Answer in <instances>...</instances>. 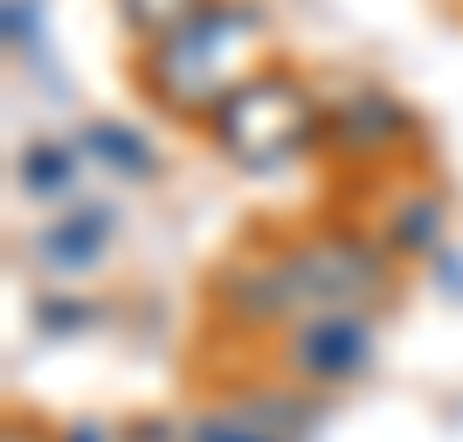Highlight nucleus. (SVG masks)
Returning <instances> with one entry per match:
<instances>
[{"instance_id": "nucleus-15", "label": "nucleus", "mask_w": 463, "mask_h": 442, "mask_svg": "<svg viewBox=\"0 0 463 442\" xmlns=\"http://www.w3.org/2000/svg\"><path fill=\"white\" fill-rule=\"evenodd\" d=\"M62 442H111V436H104L97 422H70V428H62Z\"/></svg>"}, {"instance_id": "nucleus-11", "label": "nucleus", "mask_w": 463, "mask_h": 442, "mask_svg": "<svg viewBox=\"0 0 463 442\" xmlns=\"http://www.w3.org/2000/svg\"><path fill=\"white\" fill-rule=\"evenodd\" d=\"M208 0H118V21H125V35H138L146 49L166 35H180L187 21H201Z\"/></svg>"}, {"instance_id": "nucleus-2", "label": "nucleus", "mask_w": 463, "mask_h": 442, "mask_svg": "<svg viewBox=\"0 0 463 442\" xmlns=\"http://www.w3.org/2000/svg\"><path fill=\"white\" fill-rule=\"evenodd\" d=\"M256 42H263V14L250 0H208L201 21L138 56V90L166 118H214L256 77Z\"/></svg>"}, {"instance_id": "nucleus-16", "label": "nucleus", "mask_w": 463, "mask_h": 442, "mask_svg": "<svg viewBox=\"0 0 463 442\" xmlns=\"http://www.w3.org/2000/svg\"><path fill=\"white\" fill-rule=\"evenodd\" d=\"M7 442H42V436H28V428H7Z\"/></svg>"}, {"instance_id": "nucleus-7", "label": "nucleus", "mask_w": 463, "mask_h": 442, "mask_svg": "<svg viewBox=\"0 0 463 442\" xmlns=\"http://www.w3.org/2000/svg\"><path fill=\"white\" fill-rule=\"evenodd\" d=\"M111 208H83V214H62V221H49V229L35 235V256L49 269H62V277H83V269L104 256V242H111Z\"/></svg>"}, {"instance_id": "nucleus-6", "label": "nucleus", "mask_w": 463, "mask_h": 442, "mask_svg": "<svg viewBox=\"0 0 463 442\" xmlns=\"http://www.w3.org/2000/svg\"><path fill=\"white\" fill-rule=\"evenodd\" d=\"M187 428H194V442H305L311 415H305V401H290V394H256V401L194 415Z\"/></svg>"}, {"instance_id": "nucleus-9", "label": "nucleus", "mask_w": 463, "mask_h": 442, "mask_svg": "<svg viewBox=\"0 0 463 442\" xmlns=\"http://www.w3.org/2000/svg\"><path fill=\"white\" fill-rule=\"evenodd\" d=\"M77 153L97 159V166H111V174H125V180H146V174H153V146H146L138 132H125V125H111V118L83 125Z\"/></svg>"}, {"instance_id": "nucleus-10", "label": "nucleus", "mask_w": 463, "mask_h": 442, "mask_svg": "<svg viewBox=\"0 0 463 442\" xmlns=\"http://www.w3.org/2000/svg\"><path fill=\"white\" fill-rule=\"evenodd\" d=\"M77 146H56V138H35V146H21V187L35 193V201H56L70 180H77Z\"/></svg>"}, {"instance_id": "nucleus-13", "label": "nucleus", "mask_w": 463, "mask_h": 442, "mask_svg": "<svg viewBox=\"0 0 463 442\" xmlns=\"http://www.w3.org/2000/svg\"><path fill=\"white\" fill-rule=\"evenodd\" d=\"M118 442H194L187 422H166V415H146V422H132Z\"/></svg>"}, {"instance_id": "nucleus-5", "label": "nucleus", "mask_w": 463, "mask_h": 442, "mask_svg": "<svg viewBox=\"0 0 463 442\" xmlns=\"http://www.w3.org/2000/svg\"><path fill=\"white\" fill-rule=\"evenodd\" d=\"M408 138H415V111L387 90H346L339 104H326V146L346 159H381Z\"/></svg>"}, {"instance_id": "nucleus-8", "label": "nucleus", "mask_w": 463, "mask_h": 442, "mask_svg": "<svg viewBox=\"0 0 463 442\" xmlns=\"http://www.w3.org/2000/svg\"><path fill=\"white\" fill-rule=\"evenodd\" d=\"M381 242L394 256H436V242H443V201H436L429 187H402L394 208H387Z\"/></svg>"}, {"instance_id": "nucleus-4", "label": "nucleus", "mask_w": 463, "mask_h": 442, "mask_svg": "<svg viewBox=\"0 0 463 442\" xmlns=\"http://www.w3.org/2000/svg\"><path fill=\"white\" fill-rule=\"evenodd\" d=\"M284 366L305 387H346L373 366V318L367 311H326V318H298L284 332Z\"/></svg>"}, {"instance_id": "nucleus-3", "label": "nucleus", "mask_w": 463, "mask_h": 442, "mask_svg": "<svg viewBox=\"0 0 463 442\" xmlns=\"http://www.w3.org/2000/svg\"><path fill=\"white\" fill-rule=\"evenodd\" d=\"M208 132H214V146H222L229 166H242V174H284L311 146H326V104L290 70H256L208 118Z\"/></svg>"}, {"instance_id": "nucleus-1", "label": "nucleus", "mask_w": 463, "mask_h": 442, "mask_svg": "<svg viewBox=\"0 0 463 442\" xmlns=\"http://www.w3.org/2000/svg\"><path fill=\"white\" fill-rule=\"evenodd\" d=\"M394 297L387 249L346 229H318L277 249H250L214 277V305L235 325H298V318H326V311H367Z\"/></svg>"}, {"instance_id": "nucleus-14", "label": "nucleus", "mask_w": 463, "mask_h": 442, "mask_svg": "<svg viewBox=\"0 0 463 442\" xmlns=\"http://www.w3.org/2000/svg\"><path fill=\"white\" fill-rule=\"evenodd\" d=\"M35 318H42V325H90L97 311H90V305H56V297H42Z\"/></svg>"}, {"instance_id": "nucleus-12", "label": "nucleus", "mask_w": 463, "mask_h": 442, "mask_svg": "<svg viewBox=\"0 0 463 442\" xmlns=\"http://www.w3.org/2000/svg\"><path fill=\"white\" fill-rule=\"evenodd\" d=\"M7 56L42 62V0H7Z\"/></svg>"}]
</instances>
